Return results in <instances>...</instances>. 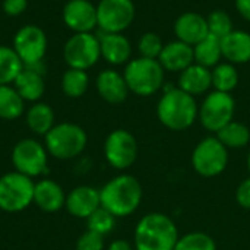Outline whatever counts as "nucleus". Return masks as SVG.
<instances>
[{"label":"nucleus","mask_w":250,"mask_h":250,"mask_svg":"<svg viewBox=\"0 0 250 250\" xmlns=\"http://www.w3.org/2000/svg\"><path fill=\"white\" fill-rule=\"evenodd\" d=\"M180 239L174 221L163 212L144 215L133 233L135 250H174Z\"/></svg>","instance_id":"obj_1"},{"label":"nucleus","mask_w":250,"mask_h":250,"mask_svg":"<svg viewBox=\"0 0 250 250\" xmlns=\"http://www.w3.org/2000/svg\"><path fill=\"white\" fill-rule=\"evenodd\" d=\"M144 196L141 182L130 174H120L108 180L100 190L101 207L116 218L132 215L141 205Z\"/></svg>","instance_id":"obj_2"},{"label":"nucleus","mask_w":250,"mask_h":250,"mask_svg":"<svg viewBox=\"0 0 250 250\" xmlns=\"http://www.w3.org/2000/svg\"><path fill=\"white\" fill-rule=\"evenodd\" d=\"M199 108L192 95L168 85L157 105V116L163 126L170 130H186L198 119Z\"/></svg>","instance_id":"obj_3"},{"label":"nucleus","mask_w":250,"mask_h":250,"mask_svg":"<svg viewBox=\"0 0 250 250\" xmlns=\"http://www.w3.org/2000/svg\"><path fill=\"white\" fill-rule=\"evenodd\" d=\"M88 144L86 132L75 123H59L45 135V149L57 160H72L83 152Z\"/></svg>","instance_id":"obj_4"},{"label":"nucleus","mask_w":250,"mask_h":250,"mask_svg":"<svg viewBox=\"0 0 250 250\" xmlns=\"http://www.w3.org/2000/svg\"><path fill=\"white\" fill-rule=\"evenodd\" d=\"M125 81L129 91L139 97L154 95L164 83V69L158 60L139 57L125 69Z\"/></svg>","instance_id":"obj_5"},{"label":"nucleus","mask_w":250,"mask_h":250,"mask_svg":"<svg viewBox=\"0 0 250 250\" xmlns=\"http://www.w3.org/2000/svg\"><path fill=\"white\" fill-rule=\"evenodd\" d=\"M34 186L31 177L10 171L0 177V209L21 212L34 204Z\"/></svg>","instance_id":"obj_6"},{"label":"nucleus","mask_w":250,"mask_h":250,"mask_svg":"<svg viewBox=\"0 0 250 250\" xmlns=\"http://www.w3.org/2000/svg\"><path fill=\"white\" fill-rule=\"evenodd\" d=\"M229 164V149L217 136H208L198 142L192 152L193 170L207 179L220 176Z\"/></svg>","instance_id":"obj_7"},{"label":"nucleus","mask_w":250,"mask_h":250,"mask_svg":"<svg viewBox=\"0 0 250 250\" xmlns=\"http://www.w3.org/2000/svg\"><path fill=\"white\" fill-rule=\"evenodd\" d=\"M236 111V103L231 94L212 91L209 92L198 113L201 125L208 130L217 133L226 125L233 122Z\"/></svg>","instance_id":"obj_8"},{"label":"nucleus","mask_w":250,"mask_h":250,"mask_svg":"<svg viewBox=\"0 0 250 250\" xmlns=\"http://www.w3.org/2000/svg\"><path fill=\"white\" fill-rule=\"evenodd\" d=\"M63 57L69 67L86 70L101 57L100 40L91 32L73 34L64 44Z\"/></svg>","instance_id":"obj_9"},{"label":"nucleus","mask_w":250,"mask_h":250,"mask_svg":"<svg viewBox=\"0 0 250 250\" xmlns=\"http://www.w3.org/2000/svg\"><path fill=\"white\" fill-rule=\"evenodd\" d=\"M48 152L44 145L35 139H22L12 149V164L15 171L31 179L45 173Z\"/></svg>","instance_id":"obj_10"},{"label":"nucleus","mask_w":250,"mask_h":250,"mask_svg":"<svg viewBox=\"0 0 250 250\" xmlns=\"http://www.w3.org/2000/svg\"><path fill=\"white\" fill-rule=\"evenodd\" d=\"M104 157L116 170H127L138 158V142L135 136L125 129L113 130L104 142Z\"/></svg>","instance_id":"obj_11"},{"label":"nucleus","mask_w":250,"mask_h":250,"mask_svg":"<svg viewBox=\"0 0 250 250\" xmlns=\"http://www.w3.org/2000/svg\"><path fill=\"white\" fill-rule=\"evenodd\" d=\"M135 19V4L132 0H101L97 6L98 28L103 32L120 34Z\"/></svg>","instance_id":"obj_12"},{"label":"nucleus","mask_w":250,"mask_h":250,"mask_svg":"<svg viewBox=\"0 0 250 250\" xmlns=\"http://www.w3.org/2000/svg\"><path fill=\"white\" fill-rule=\"evenodd\" d=\"M13 50L23 66L42 62L47 51L45 32L35 25L22 26L13 38Z\"/></svg>","instance_id":"obj_13"},{"label":"nucleus","mask_w":250,"mask_h":250,"mask_svg":"<svg viewBox=\"0 0 250 250\" xmlns=\"http://www.w3.org/2000/svg\"><path fill=\"white\" fill-rule=\"evenodd\" d=\"M63 21L75 34L91 32L98 26L97 6L89 0H69L63 7Z\"/></svg>","instance_id":"obj_14"},{"label":"nucleus","mask_w":250,"mask_h":250,"mask_svg":"<svg viewBox=\"0 0 250 250\" xmlns=\"http://www.w3.org/2000/svg\"><path fill=\"white\" fill-rule=\"evenodd\" d=\"M66 209L75 218H88L101 207L100 190L92 186H78L66 195Z\"/></svg>","instance_id":"obj_15"},{"label":"nucleus","mask_w":250,"mask_h":250,"mask_svg":"<svg viewBox=\"0 0 250 250\" xmlns=\"http://www.w3.org/2000/svg\"><path fill=\"white\" fill-rule=\"evenodd\" d=\"M174 34L179 41L193 47L209 34L207 18L196 12H186L177 18L174 23Z\"/></svg>","instance_id":"obj_16"},{"label":"nucleus","mask_w":250,"mask_h":250,"mask_svg":"<svg viewBox=\"0 0 250 250\" xmlns=\"http://www.w3.org/2000/svg\"><path fill=\"white\" fill-rule=\"evenodd\" d=\"M97 91L100 97L108 104H120L127 98L129 88L125 76L113 69L103 70L97 76Z\"/></svg>","instance_id":"obj_17"},{"label":"nucleus","mask_w":250,"mask_h":250,"mask_svg":"<svg viewBox=\"0 0 250 250\" xmlns=\"http://www.w3.org/2000/svg\"><path fill=\"white\" fill-rule=\"evenodd\" d=\"M158 62L161 63L164 70L183 72L186 67H189L195 62L193 47L186 42H182L179 40L168 42L163 47Z\"/></svg>","instance_id":"obj_18"},{"label":"nucleus","mask_w":250,"mask_h":250,"mask_svg":"<svg viewBox=\"0 0 250 250\" xmlns=\"http://www.w3.org/2000/svg\"><path fill=\"white\" fill-rule=\"evenodd\" d=\"M34 204L44 212H56L66 204L64 190L54 180L42 179L34 186Z\"/></svg>","instance_id":"obj_19"},{"label":"nucleus","mask_w":250,"mask_h":250,"mask_svg":"<svg viewBox=\"0 0 250 250\" xmlns=\"http://www.w3.org/2000/svg\"><path fill=\"white\" fill-rule=\"evenodd\" d=\"M97 37L100 40L101 57L110 64H122L130 59L132 45L125 35L100 31V35Z\"/></svg>","instance_id":"obj_20"},{"label":"nucleus","mask_w":250,"mask_h":250,"mask_svg":"<svg viewBox=\"0 0 250 250\" xmlns=\"http://www.w3.org/2000/svg\"><path fill=\"white\" fill-rule=\"evenodd\" d=\"M212 86V72L198 63L190 64L179 76V88L189 95H201Z\"/></svg>","instance_id":"obj_21"},{"label":"nucleus","mask_w":250,"mask_h":250,"mask_svg":"<svg viewBox=\"0 0 250 250\" xmlns=\"http://www.w3.org/2000/svg\"><path fill=\"white\" fill-rule=\"evenodd\" d=\"M221 51L231 63H248L250 62V34L246 31H231L229 35L221 38Z\"/></svg>","instance_id":"obj_22"},{"label":"nucleus","mask_w":250,"mask_h":250,"mask_svg":"<svg viewBox=\"0 0 250 250\" xmlns=\"http://www.w3.org/2000/svg\"><path fill=\"white\" fill-rule=\"evenodd\" d=\"M13 86L23 98V101H32V103L38 101L45 91V82L42 75L25 67L15 79Z\"/></svg>","instance_id":"obj_23"},{"label":"nucleus","mask_w":250,"mask_h":250,"mask_svg":"<svg viewBox=\"0 0 250 250\" xmlns=\"http://www.w3.org/2000/svg\"><path fill=\"white\" fill-rule=\"evenodd\" d=\"M193 56L195 62L204 67H215L223 57L221 51V40L215 35L208 34L202 41L193 45Z\"/></svg>","instance_id":"obj_24"},{"label":"nucleus","mask_w":250,"mask_h":250,"mask_svg":"<svg viewBox=\"0 0 250 250\" xmlns=\"http://www.w3.org/2000/svg\"><path fill=\"white\" fill-rule=\"evenodd\" d=\"M26 125L37 135H47L54 127V111L45 103H35L26 113Z\"/></svg>","instance_id":"obj_25"},{"label":"nucleus","mask_w":250,"mask_h":250,"mask_svg":"<svg viewBox=\"0 0 250 250\" xmlns=\"http://www.w3.org/2000/svg\"><path fill=\"white\" fill-rule=\"evenodd\" d=\"M217 138L227 149H242L250 142V129L242 122H230L217 132Z\"/></svg>","instance_id":"obj_26"},{"label":"nucleus","mask_w":250,"mask_h":250,"mask_svg":"<svg viewBox=\"0 0 250 250\" xmlns=\"http://www.w3.org/2000/svg\"><path fill=\"white\" fill-rule=\"evenodd\" d=\"M25 107L23 98L10 85H0V119L15 120L22 116Z\"/></svg>","instance_id":"obj_27"},{"label":"nucleus","mask_w":250,"mask_h":250,"mask_svg":"<svg viewBox=\"0 0 250 250\" xmlns=\"http://www.w3.org/2000/svg\"><path fill=\"white\" fill-rule=\"evenodd\" d=\"M23 64L13 48L0 45V85H10L15 82Z\"/></svg>","instance_id":"obj_28"},{"label":"nucleus","mask_w":250,"mask_h":250,"mask_svg":"<svg viewBox=\"0 0 250 250\" xmlns=\"http://www.w3.org/2000/svg\"><path fill=\"white\" fill-rule=\"evenodd\" d=\"M89 85V78L86 70L81 69H72L69 67L62 78V89L64 95L70 98H79L82 97Z\"/></svg>","instance_id":"obj_29"},{"label":"nucleus","mask_w":250,"mask_h":250,"mask_svg":"<svg viewBox=\"0 0 250 250\" xmlns=\"http://www.w3.org/2000/svg\"><path fill=\"white\" fill-rule=\"evenodd\" d=\"M237 83H239V72L233 64H230V63L218 64L212 70L214 91L230 94L237 86Z\"/></svg>","instance_id":"obj_30"},{"label":"nucleus","mask_w":250,"mask_h":250,"mask_svg":"<svg viewBox=\"0 0 250 250\" xmlns=\"http://www.w3.org/2000/svg\"><path fill=\"white\" fill-rule=\"evenodd\" d=\"M174 250H217L215 240L202 231H193L182 236Z\"/></svg>","instance_id":"obj_31"},{"label":"nucleus","mask_w":250,"mask_h":250,"mask_svg":"<svg viewBox=\"0 0 250 250\" xmlns=\"http://www.w3.org/2000/svg\"><path fill=\"white\" fill-rule=\"evenodd\" d=\"M116 220L117 218L110 211L100 207L95 212H92L86 218V226H88V230H91L94 233H98L101 236H107L114 230Z\"/></svg>","instance_id":"obj_32"},{"label":"nucleus","mask_w":250,"mask_h":250,"mask_svg":"<svg viewBox=\"0 0 250 250\" xmlns=\"http://www.w3.org/2000/svg\"><path fill=\"white\" fill-rule=\"evenodd\" d=\"M208 31L211 35H215L217 38H224L233 31V22L231 18L224 10H214L207 18Z\"/></svg>","instance_id":"obj_33"},{"label":"nucleus","mask_w":250,"mask_h":250,"mask_svg":"<svg viewBox=\"0 0 250 250\" xmlns=\"http://www.w3.org/2000/svg\"><path fill=\"white\" fill-rule=\"evenodd\" d=\"M163 41L161 38L154 34V32H146L141 37L139 40V44H138V48H139V53H141V57H145V59H154L157 60L163 51Z\"/></svg>","instance_id":"obj_34"},{"label":"nucleus","mask_w":250,"mask_h":250,"mask_svg":"<svg viewBox=\"0 0 250 250\" xmlns=\"http://www.w3.org/2000/svg\"><path fill=\"white\" fill-rule=\"evenodd\" d=\"M76 250H104V236L86 230L76 242Z\"/></svg>","instance_id":"obj_35"},{"label":"nucleus","mask_w":250,"mask_h":250,"mask_svg":"<svg viewBox=\"0 0 250 250\" xmlns=\"http://www.w3.org/2000/svg\"><path fill=\"white\" fill-rule=\"evenodd\" d=\"M236 202L239 207L250 209V177L245 179L236 189Z\"/></svg>","instance_id":"obj_36"},{"label":"nucleus","mask_w":250,"mask_h":250,"mask_svg":"<svg viewBox=\"0 0 250 250\" xmlns=\"http://www.w3.org/2000/svg\"><path fill=\"white\" fill-rule=\"evenodd\" d=\"M28 7L26 0H3V10L9 16H18Z\"/></svg>","instance_id":"obj_37"},{"label":"nucleus","mask_w":250,"mask_h":250,"mask_svg":"<svg viewBox=\"0 0 250 250\" xmlns=\"http://www.w3.org/2000/svg\"><path fill=\"white\" fill-rule=\"evenodd\" d=\"M236 9L246 21H250V0H236Z\"/></svg>","instance_id":"obj_38"},{"label":"nucleus","mask_w":250,"mask_h":250,"mask_svg":"<svg viewBox=\"0 0 250 250\" xmlns=\"http://www.w3.org/2000/svg\"><path fill=\"white\" fill-rule=\"evenodd\" d=\"M107 250H135V248H133V246H132V243H129L127 240H122V239H119V240L111 242Z\"/></svg>","instance_id":"obj_39"},{"label":"nucleus","mask_w":250,"mask_h":250,"mask_svg":"<svg viewBox=\"0 0 250 250\" xmlns=\"http://www.w3.org/2000/svg\"><path fill=\"white\" fill-rule=\"evenodd\" d=\"M246 164H248V170H249V173H250V151H249V154H248V160H246Z\"/></svg>","instance_id":"obj_40"},{"label":"nucleus","mask_w":250,"mask_h":250,"mask_svg":"<svg viewBox=\"0 0 250 250\" xmlns=\"http://www.w3.org/2000/svg\"><path fill=\"white\" fill-rule=\"evenodd\" d=\"M0 211H1V209H0Z\"/></svg>","instance_id":"obj_41"}]
</instances>
